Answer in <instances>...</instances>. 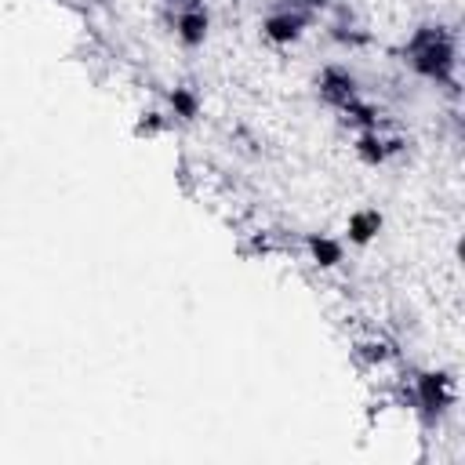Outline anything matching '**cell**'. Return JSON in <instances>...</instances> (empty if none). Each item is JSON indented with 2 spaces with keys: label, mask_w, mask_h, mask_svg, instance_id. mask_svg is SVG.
Masks as SVG:
<instances>
[{
  "label": "cell",
  "mask_w": 465,
  "mask_h": 465,
  "mask_svg": "<svg viewBox=\"0 0 465 465\" xmlns=\"http://www.w3.org/2000/svg\"><path fill=\"white\" fill-rule=\"evenodd\" d=\"M403 58L407 65L440 84V87H450L454 91V73H458V44H454V33L443 29V25H418L411 33V40L403 44Z\"/></svg>",
  "instance_id": "cell-1"
},
{
  "label": "cell",
  "mask_w": 465,
  "mask_h": 465,
  "mask_svg": "<svg viewBox=\"0 0 465 465\" xmlns=\"http://www.w3.org/2000/svg\"><path fill=\"white\" fill-rule=\"evenodd\" d=\"M454 403V378L447 371H421L414 378V407L425 421H436Z\"/></svg>",
  "instance_id": "cell-2"
},
{
  "label": "cell",
  "mask_w": 465,
  "mask_h": 465,
  "mask_svg": "<svg viewBox=\"0 0 465 465\" xmlns=\"http://www.w3.org/2000/svg\"><path fill=\"white\" fill-rule=\"evenodd\" d=\"M309 22H312L309 11H302V7H287V4H283V7H276V11H269V15L262 18V36H265L269 44L287 47V44H294V40L305 36Z\"/></svg>",
  "instance_id": "cell-3"
},
{
  "label": "cell",
  "mask_w": 465,
  "mask_h": 465,
  "mask_svg": "<svg viewBox=\"0 0 465 465\" xmlns=\"http://www.w3.org/2000/svg\"><path fill=\"white\" fill-rule=\"evenodd\" d=\"M316 91H320V98H323L327 105H334V109H341V105H349L352 98H360V84H356V76H352L345 65H323L320 76H316Z\"/></svg>",
  "instance_id": "cell-4"
},
{
  "label": "cell",
  "mask_w": 465,
  "mask_h": 465,
  "mask_svg": "<svg viewBox=\"0 0 465 465\" xmlns=\"http://www.w3.org/2000/svg\"><path fill=\"white\" fill-rule=\"evenodd\" d=\"M207 29H211V15H207V7L200 0L178 7V15H174V36L185 47H200L207 40Z\"/></svg>",
  "instance_id": "cell-5"
},
{
  "label": "cell",
  "mask_w": 465,
  "mask_h": 465,
  "mask_svg": "<svg viewBox=\"0 0 465 465\" xmlns=\"http://www.w3.org/2000/svg\"><path fill=\"white\" fill-rule=\"evenodd\" d=\"M400 149H403V142H400V138H385L381 127H378V131H360V138H356V156H360L363 163H371V167L385 163V160L396 156Z\"/></svg>",
  "instance_id": "cell-6"
},
{
  "label": "cell",
  "mask_w": 465,
  "mask_h": 465,
  "mask_svg": "<svg viewBox=\"0 0 465 465\" xmlns=\"http://www.w3.org/2000/svg\"><path fill=\"white\" fill-rule=\"evenodd\" d=\"M305 247H309V258L320 265V269H334L338 262H341V243L334 240V236H327V232H309L305 236Z\"/></svg>",
  "instance_id": "cell-7"
},
{
  "label": "cell",
  "mask_w": 465,
  "mask_h": 465,
  "mask_svg": "<svg viewBox=\"0 0 465 465\" xmlns=\"http://www.w3.org/2000/svg\"><path fill=\"white\" fill-rule=\"evenodd\" d=\"M167 105H171V116H178V120H185V124L200 116V94H196V87H189V84L171 87V91H167Z\"/></svg>",
  "instance_id": "cell-8"
},
{
  "label": "cell",
  "mask_w": 465,
  "mask_h": 465,
  "mask_svg": "<svg viewBox=\"0 0 465 465\" xmlns=\"http://www.w3.org/2000/svg\"><path fill=\"white\" fill-rule=\"evenodd\" d=\"M378 232H381V211L363 207V211L349 214V240L352 243H371Z\"/></svg>",
  "instance_id": "cell-9"
},
{
  "label": "cell",
  "mask_w": 465,
  "mask_h": 465,
  "mask_svg": "<svg viewBox=\"0 0 465 465\" xmlns=\"http://www.w3.org/2000/svg\"><path fill=\"white\" fill-rule=\"evenodd\" d=\"M331 36L341 40V44H349V47H363V44H371V33H363L360 25H349V22H334V25H331Z\"/></svg>",
  "instance_id": "cell-10"
},
{
  "label": "cell",
  "mask_w": 465,
  "mask_h": 465,
  "mask_svg": "<svg viewBox=\"0 0 465 465\" xmlns=\"http://www.w3.org/2000/svg\"><path fill=\"white\" fill-rule=\"evenodd\" d=\"M360 356H363L367 363H381V360H389V345H385V341H363V345H360Z\"/></svg>",
  "instance_id": "cell-11"
},
{
  "label": "cell",
  "mask_w": 465,
  "mask_h": 465,
  "mask_svg": "<svg viewBox=\"0 0 465 465\" xmlns=\"http://www.w3.org/2000/svg\"><path fill=\"white\" fill-rule=\"evenodd\" d=\"M163 127V116L160 113H142V120H138V134H156Z\"/></svg>",
  "instance_id": "cell-12"
},
{
  "label": "cell",
  "mask_w": 465,
  "mask_h": 465,
  "mask_svg": "<svg viewBox=\"0 0 465 465\" xmlns=\"http://www.w3.org/2000/svg\"><path fill=\"white\" fill-rule=\"evenodd\" d=\"M327 4H331V0H287V7H302V11H309V15L320 11V7H327Z\"/></svg>",
  "instance_id": "cell-13"
},
{
  "label": "cell",
  "mask_w": 465,
  "mask_h": 465,
  "mask_svg": "<svg viewBox=\"0 0 465 465\" xmlns=\"http://www.w3.org/2000/svg\"><path fill=\"white\" fill-rule=\"evenodd\" d=\"M167 4H174V7H182V4H196V0H167Z\"/></svg>",
  "instance_id": "cell-14"
}]
</instances>
